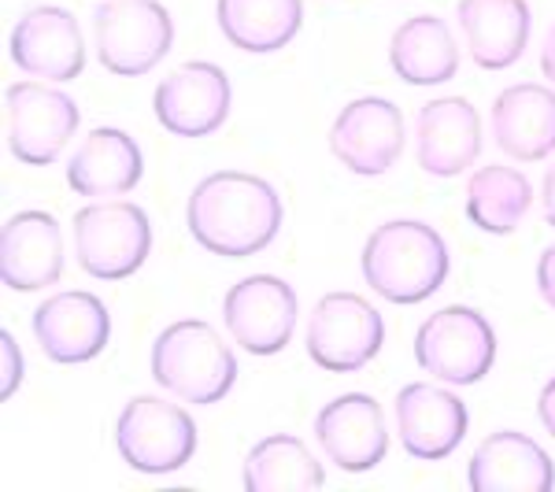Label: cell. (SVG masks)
Returning <instances> with one entry per match:
<instances>
[{
    "label": "cell",
    "mask_w": 555,
    "mask_h": 492,
    "mask_svg": "<svg viewBox=\"0 0 555 492\" xmlns=\"http://www.w3.org/2000/svg\"><path fill=\"white\" fill-rule=\"evenodd\" d=\"M285 222V204L267 178L215 171L193 185L185 226L196 245L222 259H245L274 245Z\"/></svg>",
    "instance_id": "obj_1"
},
{
    "label": "cell",
    "mask_w": 555,
    "mask_h": 492,
    "mask_svg": "<svg viewBox=\"0 0 555 492\" xmlns=\"http://www.w3.org/2000/svg\"><path fill=\"white\" fill-rule=\"evenodd\" d=\"M363 279L382 300L411 308L434 297L452 271L444 237L423 219H389L363 241Z\"/></svg>",
    "instance_id": "obj_2"
},
{
    "label": "cell",
    "mask_w": 555,
    "mask_h": 492,
    "mask_svg": "<svg viewBox=\"0 0 555 492\" xmlns=\"http://www.w3.org/2000/svg\"><path fill=\"white\" fill-rule=\"evenodd\" d=\"M152 381L175 400L211 407L230 397L237 381V355L222 334L204 319L171 322L152 345Z\"/></svg>",
    "instance_id": "obj_3"
},
{
    "label": "cell",
    "mask_w": 555,
    "mask_h": 492,
    "mask_svg": "<svg viewBox=\"0 0 555 492\" xmlns=\"http://www.w3.org/2000/svg\"><path fill=\"white\" fill-rule=\"evenodd\" d=\"M152 222L141 204L93 200L75 215V259L89 279L122 282L145 267Z\"/></svg>",
    "instance_id": "obj_4"
},
{
    "label": "cell",
    "mask_w": 555,
    "mask_h": 492,
    "mask_svg": "<svg viewBox=\"0 0 555 492\" xmlns=\"http://www.w3.org/2000/svg\"><path fill=\"white\" fill-rule=\"evenodd\" d=\"M415 363L444 386H478L496 363V329L478 308L449 303L418 326Z\"/></svg>",
    "instance_id": "obj_5"
},
{
    "label": "cell",
    "mask_w": 555,
    "mask_h": 492,
    "mask_svg": "<svg viewBox=\"0 0 555 492\" xmlns=\"http://www.w3.org/2000/svg\"><path fill=\"white\" fill-rule=\"evenodd\" d=\"M96 60L119 78L149 75L175 44V20L159 0H104L93 12Z\"/></svg>",
    "instance_id": "obj_6"
},
{
    "label": "cell",
    "mask_w": 555,
    "mask_h": 492,
    "mask_svg": "<svg viewBox=\"0 0 555 492\" xmlns=\"http://www.w3.org/2000/svg\"><path fill=\"white\" fill-rule=\"evenodd\" d=\"M115 449L138 474H175L196 452V423L182 404L164 397H133L115 423Z\"/></svg>",
    "instance_id": "obj_7"
},
{
    "label": "cell",
    "mask_w": 555,
    "mask_h": 492,
    "mask_svg": "<svg viewBox=\"0 0 555 492\" xmlns=\"http://www.w3.org/2000/svg\"><path fill=\"white\" fill-rule=\"evenodd\" d=\"M311 363L330 374L363 371L385 345V319L360 293H326L304 334Z\"/></svg>",
    "instance_id": "obj_8"
},
{
    "label": "cell",
    "mask_w": 555,
    "mask_h": 492,
    "mask_svg": "<svg viewBox=\"0 0 555 492\" xmlns=\"http://www.w3.org/2000/svg\"><path fill=\"white\" fill-rule=\"evenodd\" d=\"M8 152L26 167H52L75 138L82 112L75 96L49 82H15L4 93Z\"/></svg>",
    "instance_id": "obj_9"
},
{
    "label": "cell",
    "mask_w": 555,
    "mask_h": 492,
    "mask_svg": "<svg viewBox=\"0 0 555 492\" xmlns=\"http://www.w3.org/2000/svg\"><path fill=\"white\" fill-rule=\"evenodd\" d=\"M300 300L285 279L274 274H248L222 297V322L234 345L248 355H278L297 334Z\"/></svg>",
    "instance_id": "obj_10"
},
{
    "label": "cell",
    "mask_w": 555,
    "mask_h": 492,
    "mask_svg": "<svg viewBox=\"0 0 555 492\" xmlns=\"http://www.w3.org/2000/svg\"><path fill=\"white\" fill-rule=\"evenodd\" d=\"M404 112L385 96H356L330 127V152L360 178H382L404 156Z\"/></svg>",
    "instance_id": "obj_11"
},
{
    "label": "cell",
    "mask_w": 555,
    "mask_h": 492,
    "mask_svg": "<svg viewBox=\"0 0 555 492\" xmlns=\"http://www.w3.org/2000/svg\"><path fill=\"white\" fill-rule=\"evenodd\" d=\"M230 78L219 64L208 60H190L175 67L152 93V112L159 127L175 138H208L230 119Z\"/></svg>",
    "instance_id": "obj_12"
},
{
    "label": "cell",
    "mask_w": 555,
    "mask_h": 492,
    "mask_svg": "<svg viewBox=\"0 0 555 492\" xmlns=\"http://www.w3.org/2000/svg\"><path fill=\"white\" fill-rule=\"evenodd\" d=\"M8 56L30 78L75 82L86 70V38L75 15L60 4H38L23 12L8 38Z\"/></svg>",
    "instance_id": "obj_13"
},
{
    "label": "cell",
    "mask_w": 555,
    "mask_h": 492,
    "mask_svg": "<svg viewBox=\"0 0 555 492\" xmlns=\"http://www.w3.org/2000/svg\"><path fill=\"white\" fill-rule=\"evenodd\" d=\"M392 418H397L400 449L423 463L449 459L463 444L470 426L467 404L460 400V392L434 386V381H411V386L400 389L397 404H392Z\"/></svg>",
    "instance_id": "obj_14"
},
{
    "label": "cell",
    "mask_w": 555,
    "mask_h": 492,
    "mask_svg": "<svg viewBox=\"0 0 555 492\" xmlns=\"http://www.w3.org/2000/svg\"><path fill=\"white\" fill-rule=\"evenodd\" d=\"M34 337L52 363H89L112 341V315L104 300L86 289L52 293L34 311Z\"/></svg>",
    "instance_id": "obj_15"
},
{
    "label": "cell",
    "mask_w": 555,
    "mask_h": 492,
    "mask_svg": "<svg viewBox=\"0 0 555 492\" xmlns=\"http://www.w3.org/2000/svg\"><path fill=\"white\" fill-rule=\"evenodd\" d=\"M315 441L326 459L345 474L374 470L389 452L385 411L366 392H345L315 415Z\"/></svg>",
    "instance_id": "obj_16"
},
{
    "label": "cell",
    "mask_w": 555,
    "mask_h": 492,
    "mask_svg": "<svg viewBox=\"0 0 555 492\" xmlns=\"http://www.w3.org/2000/svg\"><path fill=\"white\" fill-rule=\"evenodd\" d=\"M64 226L49 211H20L0 230V279L12 293H38L64 279Z\"/></svg>",
    "instance_id": "obj_17"
},
{
    "label": "cell",
    "mask_w": 555,
    "mask_h": 492,
    "mask_svg": "<svg viewBox=\"0 0 555 492\" xmlns=\"http://www.w3.org/2000/svg\"><path fill=\"white\" fill-rule=\"evenodd\" d=\"M418 167L434 178H460L481 156V115L467 96H437L415 119Z\"/></svg>",
    "instance_id": "obj_18"
},
{
    "label": "cell",
    "mask_w": 555,
    "mask_h": 492,
    "mask_svg": "<svg viewBox=\"0 0 555 492\" xmlns=\"http://www.w3.org/2000/svg\"><path fill=\"white\" fill-rule=\"evenodd\" d=\"M474 492H548L555 485L552 455L518 429H496L467 463Z\"/></svg>",
    "instance_id": "obj_19"
},
{
    "label": "cell",
    "mask_w": 555,
    "mask_h": 492,
    "mask_svg": "<svg viewBox=\"0 0 555 492\" xmlns=\"http://www.w3.org/2000/svg\"><path fill=\"white\" fill-rule=\"evenodd\" d=\"M455 20L470 60L481 70H507L530 44L533 12L526 0H460Z\"/></svg>",
    "instance_id": "obj_20"
},
{
    "label": "cell",
    "mask_w": 555,
    "mask_h": 492,
    "mask_svg": "<svg viewBox=\"0 0 555 492\" xmlns=\"http://www.w3.org/2000/svg\"><path fill=\"white\" fill-rule=\"evenodd\" d=\"M492 141L518 164H537L555 152V93L548 86L518 82L492 101Z\"/></svg>",
    "instance_id": "obj_21"
},
{
    "label": "cell",
    "mask_w": 555,
    "mask_h": 492,
    "mask_svg": "<svg viewBox=\"0 0 555 492\" xmlns=\"http://www.w3.org/2000/svg\"><path fill=\"white\" fill-rule=\"evenodd\" d=\"M145 174L138 141L119 127H96L82 138L75 156L67 159V185L89 200L122 196Z\"/></svg>",
    "instance_id": "obj_22"
},
{
    "label": "cell",
    "mask_w": 555,
    "mask_h": 492,
    "mask_svg": "<svg viewBox=\"0 0 555 492\" xmlns=\"http://www.w3.org/2000/svg\"><path fill=\"white\" fill-rule=\"evenodd\" d=\"M389 64L408 86H444L460 75V44L441 15H411L392 30Z\"/></svg>",
    "instance_id": "obj_23"
},
{
    "label": "cell",
    "mask_w": 555,
    "mask_h": 492,
    "mask_svg": "<svg viewBox=\"0 0 555 492\" xmlns=\"http://www.w3.org/2000/svg\"><path fill=\"white\" fill-rule=\"evenodd\" d=\"M215 20L234 49L267 56L300 34L304 0H215Z\"/></svg>",
    "instance_id": "obj_24"
},
{
    "label": "cell",
    "mask_w": 555,
    "mask_h": 492,
    "mask_svg": "<svg viewBox=\"0 0 555 492\" xmlns=\"http://www.w3.org/2000/svg\"><path fill=\"white\" fill-rule=\"evenodd\" d=\"M533 208V185L518 167L489 164L478 167L467 182V219L481 234L507 237Z\"/></svg>",
    "instance_id": "obj_25"
},
{
    "label": "cell",
    "mask_w": 555,
    "mask_h": 492,
    "mask_svg": "<svg viewBox=\"0 0 555 492\" xmlns=\"http://www.w3.org/2000/svg\"><path fill=\"white\" fill-rule=\"evenodd\" d=\"M241 481L248 492H304L326 485V470L300 437L271 433L245 455Z\"/></svg>",
    "instance_id": "obj_26"
},
{
    "label": "cell",
    "mask_w": 555,
    "mask_h": 492,
    "mask_svg": "<svg viewBox=\"0 0 555 492\" xmlns=\"http://www.w3.org/2000/svg\"><path fill=\"white\" fill-rule=\"evenodd\" d=\"M0 355H4V366H0V374H4V386H0V397L12 400L15 389L23 386V352H20V341H15L8 329H0Z\"/></svg>",
    "instance_id": "obj_27"
},
{
    "label": "cell",
    "mask_w": 555,
    "mask_h": 492,
    "mask_svg": "<svg viewBox=\"0 0 555 492\" xmlns=\"http://www.w3.org/2000/svg\"><path fill=\"white\" fill-rule=\"evenodd\" d=\"M537 293L548 308H555V245L544 248L537 259Z\"/></svg>",
    "instance_id": "obj_28"
},
{
    "label": "cell",
    "mask_w": 555,
    "mask_h": 492,
    "mask_svg": "<svg viewBox=\"0 0 555 492\" xmlns=\"http://www.w3.org/2000/svg\"><path fill=\"white\" fill-rule=\"evenodd\" d=\"M537 418H541V426L548 429V437L555 441V374L544 381L541 397H537Z\"/></svg>",
    "instance_id": "obj_29"
},
{
    "label": "cell",
    "mask_w": 555,
    "mask_h": 492,
    "mask_svg": "<svg viewBox=\"0 0 555 492\" xmlns=\"http://www.w3.org/2000/svg\"><path fill=\"white\" fill-rule=\"evenodd\" d=\"M541 208H544V219L548 226H555V164L544 171V182H541Z\"/></svg>",
    "instance_id": "obj_30"
},
{
    "label": "cell",
    "mask_w": 555,
    "mask_h": 492,
    "mask_svg": "<svg viewBox=\"0 0 555 492\" xmlns=\"http://www.w3.org/2000/svg\"><path fill=\"white\" fill-rule=\"evenodd\" d=\"M541 70H544V78L555 86V23H552L548 38H544V44H541Z\"/></svg>",
    "instance_id": "obj_31"
}]
</instances>
